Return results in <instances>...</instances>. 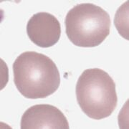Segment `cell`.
Here are the masks:
<instances>
[{"label": "cell", "mask_w": 129, "mask_h": 129, "mask_svg": "<svg viewBox=\"0 0 129 129\" xmlns=\"http://www.w3.org/2000/svg\"><path fill=\"white\" fill-rule=\"evenodd\" d=\"M12 69L16 88L28 99L45 98L59 88V70L53 60L42 53L24 52L15 60Z\"/></svg>", "instance_id": "1"}, {"label": "cell", "mask_w": 129, "mask_h": 129, "mask_svg": "<svg viewBox=\"0 0 129 129\" xmlns=\"http://www.w3.org/2000/svg\"><path fill=\"white\" fill-rule=\"evenodd\" d=\"M22 129H69L63 113L55 106L38 104L29 108L21 119Z\"/></svg>", "instance_id": "5"}, {"label": "cell", "mask_w": 129, "mask_h": 129, "mask_svg": "<svg viewBox=\"0 0 129 129\" xmlns=\"http://www.w3.org/2000/svg\"><path fill=\"white\" fill-rule=\"evenodd\" d=\"M75 92L82 111L95 120L111 116L117 106L115 82L100 68L84 70L76 83Z\"/></svg>", "instance_id": "2"}, {"label": "cell", "mask_w": 129, "mask_h": 129, "mask_svg": "<svg viewBox=\"0 0 129 129\" xmlns=\"http://www.w3.org/2000/svg\"><path fill=\"white\" fill-rule=\"evenodd\" d=\"M111 17L102 7L91 3L74 6L64 19L65 33L73 45L95 47L110 34Z\"/></svg>", "instance_id": "3"}, {"label": "cell", "mask_w": 129, "mask_h": 129, "mask_svg": "<svg viewBox=\"0 0 129 129\" xmlns=\"http://www.w3.org/2000/svg\"><path fill=\"white\" fill-rule=\"evenodd\" d=\"M61 24L55 17L48 12L33 14L27 24V33L30 40L42 48L57 44L61 36Z\"/></svg>", "instance_id": "4"}]
</instances>
